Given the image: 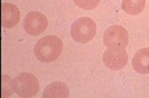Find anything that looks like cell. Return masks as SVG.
Segmentation results:
<instances>
[{"label": "cell", "instance_id": "cell-1", "mask_svg": "<svg viewBox=\"0 0 149 98\" xmlns=\"http://www.w3.org/2000/svg\"><path fill=\"white\" fill-rule=\"evenodd\" d=\"M63 41L58 36L48 35L40 38L34 47V53L39 61L42 62H52L55 61L62 53Z\"/></svg>", "mask_w": 149, "mask_h": 98}, {"label": "cell", "instance_id": "cell-2", "mask_svg": "<svg viewBox=\"0 0 149 98\" xmlns=\"http://www.w3.org/2000/svg\"><path fill=\"white\" fill-rule=\"evenodd\" d=\"M97 33V24L90 17L77 18L71 26V36L77 43H88Z\"/></svg>", "mask_w": 149, "mask_h": 98}, {"label": "cell", "instance_id": "cell-3", "mask_svg": "<svg viewBox=\"0 0 149 98\" xmlns=\"http://www.w3.org/2000/svg\"><path fill=\"white\" fill-rule=\"evenodd\" d=\"M15 92L19 97L30 98L37 95L39 90V82L37 78L28 72H22L14 79Z\"/></svg>", "mask_w": 149, "mask_h": 98}, {"label": "cell", "instance_id": "cell-4", "mask_svg": "<svg viewBox=\"0 0 149 98\" xmlns=\"http://www.w3.org/2000/svg\"><path fill=\"white\" fill-rule=\"evenodd\" d=\"M129 42V35L125 27L113 25L104 32L103 43L108 47H123L126 49Z\"/></svg>", "mask_w": 149, "mask_h": 98}, {"label": "cell", "instance_id": "cell-5", "mask_svg": "<svg viewBox=\"0 0 149 98\" xmlns=\"http://www.w3.org/2000/svg\"><path fill=\"white\" fill-rule=\"evenodd\" d=\"M48 25V20L46 16L39 11H30L24 19V28L33 36L40 35L44 33Z\"/></svg>", "mask_w": 149, "mask_h": 98}, {"label": "cell", "instance_id": "cell-6", "mask_svg": "<svg viewBox=\"0 0 149 98\" xmlns=\"http://www.w3.org/2000/svg\"><path fill=\"white\" fill-rule=\"evenodd\" d=\"M103 62L111 70H120L126 67L128 54L123 47H108L103 54Z\"/></svg>", "mask_w": 149, "mask_h": 98}, {"label": "cell", "instance_id": "cell-7", "mask_svg": "<svg viewBox=\"0 0 149 98\" xmlns=\"http://www.w3.org/2000/svg\"><path fill=\"white\" fill-rule=\"evenodd\" d=\"M20 11L14 4L3 2L1 5V25L3 28H11L18 24Z\"/></svg>", "mask_w": 149, "mask_h": 98}, {"label": "cell", "instance_id": "cell-8", "mask_svg": "<svg viewBox=\"0 0 149 98\" xmlns=\"http://www.w3.org/2000/svg\"><path fill=\"white\" fill-rule=\"evenodd\" d=\"M132 67L141 75L149 73V47H143L137 51L132 60Z\"/></svg>", "mask_w": 149, "mask_h": 98}, {"label": "cell", "instance_id": "cell-9", "mask_svg": "<svg viewBox=\"0 0 149 98\" xmlns=\"http://www.w3.org/2000/svg\"><path fill=\"white\" fill-rule=\"evenodd\" d=\"M68 96H70V91H68L66 83L60 82V81L48 85L45 88L44 92H43V97L44 98H66Z\"/></svg>", "mask_w": 149, "mask_h": 98}, {"label": "cell", "instance_id": "cell-10", "mask_svg": "<svg viewBox=\"0 0 149 98\" xmlns=\"http://www.w3.org/2000/svg\"><path fill=\"white\" fill-rule=\"evenodd\" d=\"M146 5V0H122L121 8L129 15L140 14Z\"/></svg>", "mask_w": 149, "mask_h": 98}, {"label": "cell", "instance_id": "cell-11", "mask_svg": "<svg viewBox=\"0 0 149 98\" xmlns=\"http://www.w3.org/2000/svg\"><path fill=\"white\" fill-rule=\"evenodd\" d=\"M1 96L2 97H9L13 95L15 91V85L14 79H11L9 75H1Z\"/></svg>", "mask_w": 149, "mask_h": 98}, {"label": "cell", "instance_id": "cell-12", "mask_svg": "<svg viewBox=\"0 0 149 98\" xmlns=\"http://www.w3.org/2000/svg\"><path fill=\"white\" fill-rule=\"evenodd\" d=\"M73 1L77 7L85 9V10H91L97 7L101 0H73Z\"/></svg>", "mask_w": 149, "mask_h": 98}]
</instances>
